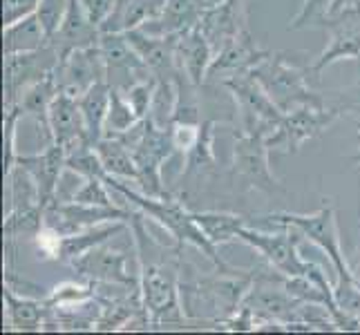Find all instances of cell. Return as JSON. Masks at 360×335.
<instances>
[{
    "mask_svg": "<svg viewBox=\"0 0 360 335\" xmlns=\"http://www.w3.org/2000/svg\"><path fill=\"white\" fill-rule=\"evenodd\" d=\"M130 230L136 246V270H139V291L146 313L150 315L153 329L191 324L181 304V266L184 246L166 248L146 228V215L134 210Z\"/></svg>",
    "mask_w": 360,
    "mask_h": 335,
    "instance_id": "obj_1",
    "label": "cell"
},
{
    "mask_svg": "<svg viewBox=\"0 0 360 335\" xmlns=\"http://www.w3.org/2000/svg\"><path fill=\"white\" fill-rule=\"evenodd\" d=\"M253 287V268L197 272L181 266V304L193 324L219 329L240 311Z\"/></svg>",
    "mask_w": 360,
    "mask_h": 335,
    "instance_id": "obj_2",
    "label": "cell"
},
{
    "mask_svg": "<svg viewBox=\"0 0 360 335\" xmlns=\"http://www.w3.org/2000/svg\"><path fill=\"white\" fill-rule=\"evenodd\" d=\"M105 183L112 190H117L134 210H139V213H143L148 219L157 221L177 244H181V246L188 244V246L197 248V251H202L219 270H233V266H229L224 259L217 255V246L206 237L200 226H197V221L193 219V210L186 208L181 197L172 195V197H166V199L148 197L146 192L130 188V185H126L121 179H117L112 175H108Z\"/></svg>",
    "mask_w": 360,
    "mask_h": 335,
    "instance_id": "obj_3",
    "label": "cell"
},
{
    "mask_svg": "<svg viewBox=\"0 0 360 335\" xmlns=\"http://www.w3.org/2000/svg\"><path fill=\"white\" fill-rule=\"evenodd\" d=\"M117 139H121L130 147V152L136 161V168H139V181H136L139 183V190L146 192L148 197H159V199L172 197V192L166 188L164 177H161L164 164L172 159V155H177L170 130L155 126L146 117L128 132L117 134Z\"/></svg>",
    "mask_w": 360,
    "mask_h": 335,
    "instance_id": "obj_4",
    "label": "cell"
},
{
    "mask_svg": "<svg viewBox=\"0 0 360 335\" xmlns=\"http://www.w3.org/2000/svg\"><path fill=\"white\" fill-rule=\"evenodd\" d=\"M284 52H269V56L259 65L251 70L253 77L262 83L282 112H291L302 105H320L327 103L322 92H316L309 83V67H297L287 58Z\"/></svg>",
    "mask_w": 360,
    "mask_h": 335,
    "instance_id": "obj_5",
    "label": "cell"
},
{
    "mask_svg": "<svg viewBox=\"0 0 360 335\" xmlns=\"http://www.w3.org/2000/svg\"><path fill=\"white\" fill-rule=\"evenodd\" d=\"M259 223L264 226H293L295 230L302 232V237H307L309 242H314L322 253H325L333 268L338 272V282H349L356 280V272L352 270V266L347 264L345 253L340 248V232H338V221H336V208L329 199H325V206H322L318 213L314 215H297V213H271L259 217Z\"/></svg>",
    "mask_w": 360,
    "mask_h": 335,
    "instance_id": "obj_6",
    "label": "cell"
},
{
    "mask_svg": "<svg viewBox=\"0 0 360 335\" xmlns=\"http://www.w3.org/2000/svg\"><path fill=\"white\" fill-rule=\"evenodd\" d=\"M219 85L233 96L235 107L240 112L242 132L248 134H271L276 126L282 121L284 112L273 103L269 92L262 88L251 72L233 74V77L221 79Z\"/></svg>",
    "mask_w": 360,
    "mask_h": 335,
    "instance_id": "obj_7",
    "label": "cell"
},
{
    "mask_svg": "<svg viewBox=\"0 0 360 335\" xmlns=\"http://www.w3.org/2000/svg\"><path fill=\"white\" fill-rule=\"evenodd\" d=\"M340 114L342 110L333 103L302 105L291 112H284L276 130L266 136V143L271 150H284L289 155H295L304 141L320 136Z\"/></svg>",
    "mask_w": 360,
    "mask_h": 335,
    "instance_id": "obj_8",
    "label": "cell"
},
{
    "mask_svg": "<svg viewBox=\"0 0 360 335\" xmlns=\"http://www.w3.org/2000/svg\"><path fill=\"white\" fill-rule=\"evenodd\" d=\"M271 147L266 143V134H248L235 132L233 143V166L231 172L235 179H240L246 188L276 195L282 192V183L276 179L269 166Z\"/></svg>",
    "mask_w": 360,
    "mask_h": 335,
    "instance_id": "obj_9",
    "label": "cell"
},
{
    "mask_svg": "<svg viewBox=\"0 0 360 335\" xmlns=\"http://www.w3.org/2000/svg\"><path fill=\"white\" fill-rule=\"evenodd\" d=\"M302 232L295 230L293 226H282L278 232H264L253 226H244L238 235V239L248 244L251 248L262 255V259L280 270L282 275H307L311 270L314 262H307L297 253V242H300Z\"/></svg>",
    "mask_w": 360,
    "mask_h": 335,
    "instance_id": "obj_10",
    "label": "cell"
},
{
    "mask_svg": "<svg viewBox=\"0 0 360 335\" xmlns=\"http://www.w3.org/2000/svg\"><path fill=\"white\" fill-rule=\"evenodd\" d=\"M112 242V239H110ZM110 242L94 246L70 264L81 280L94 284H121V287L139 289V270H128L130 253L126 246H112Z\"/></svg>",
    "mask_w": 360,
    "mask_h": 335,
    "instance_id": "obj_11",
    "label": "cell"
},
{
    "mask_svg": "<svg viewBox=\"0 0 360 335\" xmlns=\"http://www.w3.org/2000/svg\"><path fill=\"white\" fill-rule=\"evenodd\" d=\"M134 208H119V206H96V204H81L72 199H54L45 208V226L56 230L58 235H74L85 228L98 226L105 221H130Z\"/></svg>",
    "mask_w": 360,
    "mask_h": 335,
    "instance_id": "obj_12",
    "label": "cell"
},
{
    "mask_svg": "<svg viewBox=\"0 0 360 335\" xmlns=\"http://www.w3.org/2000/svg\"><path fill=\"white\" fill-rule=\"evenodd\" d=\"M58 60L60 56L52 43H47L41 49H34V52L5 54V105H16L20 94L30 85L39 83L56 70Z\"/></svg>",
    "mask_w": 360,
    "mask_h": 335,
    "instance_id": "obj_13",
    "label": "cell"
},
{
    "mask_svg": "<svg viewBox=\"0 0 360 335\" xmlns=\"http://www.w3.org/2000/svg\"><path fill=\"white\" fill-rule=\"evenodd\" d=\"M98 47H101V54L105 60V79L110 88L128 92L132 85L155 74L143 63V58L134 52V47L128 43L126 34L101 32Z\"/></svg>",
    "mask_w": 360,
    "mask_h": 335,
    "instance_id": "obj_14",
    "label": "cell"
},
{
    "mask_svg": "<svg viewBox=\"0 0 360 335\" xmlns=\"http://www.w3.org/2000/svg\"><path fill=\"white\" fill-rule=\"evenodd\" d=\"M54 77H56L60 92L77 96V98L88 92L94 83L108 81L101 47L94 45L85 49H74V52H70L68 56L58 60Z\"/></svg>",
    "mask_w": 360,
    "mask_h": 335,
    "instance_id": "obj_15",
    "label": "cell"
},
{
    "mask_svg": "<svg viewBox=\"0 0 360 335\" xmlns=\"http://www.w3.org/2000/svg\"><path fill=\"white\" fill-rule=\"evenodd\" d=\"M16 166H20L30 175L36 185L41 206H49L58 195V185L68 170V152L63 145L49 141L43 152L36 155H18Z\"/></svg>",
    "mask_w": 360,
    "mask_h": 335,
    "instance_id": "obj_16",
    "label": "cell"
},
{
    "mask_svg": "<svg viewBox=\"0 0 360 335\" xmlns=\"http://www.w3.org/2000/svg\"><path fill=\"white\" fill-rule=\"evenodd\" d=\"M47 121H49V141L63 145L65 152H72L74 147L90 143L77 96L58 92L52 105H49Z\"/></svg>",
    "mask_w": 360,
    "mask_h": 335,
    "instance_id": "obj_17",
    "label": "cell"
},
{
    "mask_svg": "<svg viewBox=\"0 0 360 335\" xmlns=\"http://www.w3.org/2000/svg\"><path fill=\"white\" fill-rule=\"evenodd\" d=\"M98 41H101V27L90 18L81 0H70L63 22H60L58 32L49 39L58 56L63 58L70 52H74V49L94 47L98 45Z\"/></svg>",
    "mask_w": 360,
    "mask_h": 335,
    "instance_id": "obj_18",
    "label": "cell"
},
{
    "mask_svg": "<svg viewBox=\"0 0 360 335\" xmlns=\"http://www.w3.org/2000/svg\"><path fill=\"white\" fill-rule=\"evenodd\" d=\"M266 56H269V52L255 43L253 34L246 27L240 34H235L233 39L215 54V60H213V65H210L208 77H217L219 74V77L226 79V77H233V74H246L255 65L262 63Z\"/></svg>",
    "mask_w": 360,
    "mask_h": 335,
    "instance_id": "obj_19",
    "label": "cell"
},
{
    "mask_svg": "<svg viewBox=\"0 0 360 335\" xmlns=\"http://www.w3.org/2000/svg\"><path fill=\"white\" fill-rule=\"evenodd\" d=\"M128 43L134 47V52L143 58V63L159 77L179 72L177 63V36H161L150 34L143 27L126 32Z\"/></svg>",
    "mask_w": 360,
    "mask_h": 335,
    "instance_id": "obj_20",
    "label": "cell"
},
{
    "mask_svg": "<svg viewBox=\"0 0 360 335\" xmlns=\"http://www.w3.org/2000/svg\"><path fill=\"white\" fill-rule=\"evenodd\" d=\"M215 60V47L210 45L200 25L184 34H177V63L193 85L202 88Z\"/></svg>",
    "mask_w": 360,
    "mask_h": 335,
    "instance_id": "obj_21",
    "label": "cell"
},
{
    "mask_svg": "<svg viewBox=\"0 0 360 335\" xmlns=\"http://www.w3.org/2000/svg\"><path fill=\"white\" fill-rule=\"evenodd\" d=\"M246 27V7L242 5V0H221V3L208 7L200 22V29L215 47V54L235 34H240Z\"/></svg>",
    "mask_w": 360,
    "mask_h": 335,
    "instance_id": "obj_22",
    "label": "cell"
},
{
    "mask_svg": "<svg viewBox=\"0 0 360 335\" xmlns=\"http://www.w3.org/2000/svg\"><path fill=\"white\" fill-rule=\"evenodd\" d=\"M206 9L208 5L204 0H166L161 14L155 20L143 25V29L161 36H177L197 27L202 22Z\"/></svg>",
    "mask_w": 360,
    "mask_h": 335,
    "instance_id": "obj_23",
    "label": "cell"
},
{
    "mask_svg": "<svg viewBox=\"0 0 360 335\" xmlns=\"http://www.w3.org/2000/svg\"><path fill=\"white\" fill-rule=\"evenodd\" d=\"M166 0H115L112 9L101 22V32L126 34L132 29H139L150 20H155Z\"/></svg>",
    "mask_w": 360,
    "mask_h": 335,
    "instance_id": "obj_24",
    "label": "cell"
},
{
    "mask_svg": "<svg viewBox=\"0 0 360 335\" xmlns=\"http://www.w3.org/2000/svg\"><path fill=\"white\" fill-rule=\"evenodd\" d=\"M130 228V221H105L98 223V226L85 228L81 232L68 235V237H60V251H58V262L63 264H72L74 259H79L81 255H85L88 251H92L94 246L105 244L110 239H115L117 235L126 232Z\"/></svg>",
    "mask_w": 360,
    "mask_h": 335,
    "instance_id": "obj_25",
    "label": "cell"
},
{
    "mask_svg": "<svg viewBox=\"0 0 360 335\" xmlns=\"http://www.w3.org/2000/svg\"><path fill=\"white\" fill-rule=\"evenodd\" d=\"M215 128H217L215 119L202 121L197 141L193 143L191 150L184 155L186 161H184V170H181V181H191V179L200 181L210 175H217V159L213 152Z\"/></svg>",
    "mask_w": 360,
    "mask_h": 335,
    "instance_id": "obj_26",
    "label": "cell"
},
{
    "mask_svg": "<svg viewBox=\"0 0 360 335\" xmlns=\"http://www.w3.org/2000/svg\"><path fill=\"white\" fill-rule=\"evenodd\" d=\"M5 311L9 327L16 331H43L49 315L47 300H32V297H20L14 289L5 287Z\"/></svg>",
    "mask_w": 360,
    "mask_h": 335,
    "instance_id": "obj_27",
    "label": "cell"
},
{
    "mask_svg": "<svg viewBox=\"0 0 360 335\" xmlns=\"http://www.w3.org/2000/svg\"><path fill=\"white\" fill-rule=\"evenodd\" d=\"M79 107L88 130V139L94 145L105 136V121L110 112V85L108 81H98L92 88L79 96Z\"/></svg>",
    "mask_w": 360,
    "mask_h": 335,
    "instance_id": "obj_28",
    "label": "cell"
},
{
    "mask_svg": "<svg viewBox=\"0 0 360 335\" xmlns=\"http://www.w3.org/2000/svg\"><path fill=\"white\" fill-rule=\"evenodd\" d=\"M58 83H56V77L54 72L47 74L45 79H41L39 83L30 85L27 90H25L18 98V107L22 112V117H30L36 121V126L43 128L45 134L49 136V121H47V114H49V105L56 98L58 94Z\"/></svg>",
    "mask_w": 360,
    "mask_h": 335,
    "instance_id": "obj_29",
    "label": "cell"
},
{
    "mask_svg": "<svg viewBox=\"0 0 360 335\" xmlns=\"http://www.w3.org/2000/svg\"><path fill=\"white\" fill-rule=\"evenodd\" d=\"M49 43L43 25L36 16V11L30 16L16 20L14 25L3 27V47L5 54H16V52H34Z\"/></svg>",
    "mask_w": 360,
    "mask_h": 335,
    "instance_id": "obj_30",
    "label": "cell"
},
{
    "mask_svg": "<svg viewBox=\"0 0 360 335\" xmlns=\"http://www.w3.org/2000/svg\"><path fill=\"white\" fill-rule=\"evenodd\" d=\"M193 219L215 246L238 239L240 230L248 226L246 217L235 213H219V210H193Z\"/></svg>",
    "mask_w": 360,
    "mask_h": 335,
    "instance_id": "obj_31",
    "label": "cell"
},
{
    "mask_svg": "<svg viewBox=\"0 0 360 335\" xmlns=\"http://www.w3.org/2000/svg\"><path fill=\"white\" fill-rule=\"evenodd\" d=\"M94 147L103 161L108 175H112L117 179L134 181V183L139 181V168H136V161L130 152V147L121 139H117V136H103L101 141L94 143Z\"/></svg>",
    "mask_w": 360,
    "mask_h": 335,
    "instance_id": "obj_32",
    "label": "cell"
},
{
    "mask_svg": "<svg viewBox=\"0 0 360 335\" xmlns=\"http://www.w3.org/2000/svg\"><path fill=\"white\" fill-rule=\"evenodd\" d=\"M177 72L175 74H166V77H159L157 74V88L153 96V105H150V119L155 126L168 130L172 117H175V107H177Z\"/></svg>",
    "mask_w": 360,
    "mask_h": 335,
    "instance_id": "obj_33",
    "label": "cell"
},
{
    "mask_svg": "<svg viewBox=\"0 0 360 335\" xmlns=\"http://www.w3.org/2000/svg\"><path fill=\"white\" fill-rule=\"evenodd\" d=\"M139 121H141V117L136 114L130 98L121 90L110 88V112H108V121H105V136H117V134L128 132Z\"/></svg>",
    "mask_w": 360,
    "mask_h": 335,
    "instance_id": "obj_34",
    "label": "cell"
},
{
    "mask_svg": "<svg viewBox=\"0 0 360 335\" xmlns=\"http://www.w3.org/2000/svg\"><path fill=\"white\" fill-rule=\"evenodd\" d=\"M68 172L81 179H108V170L92 143H85L68 152Z\"/></svg>",
    "mask_w": 360,
    "mask_h": 335,
    "instance_id": "obj_35",
    "label": "cell"
},
{
    "mask_svg": "<svg viewBox=\"0 0 360 335\" xmlns=\"http://www.w3.org/2000/svg\"><path fill=\"white\" fill-rule=\"evenodd\" d=\"M96 293H94V284L88 280H81V282H63L49 293L45 300L49 306H70V304H79L85 300H92Z\"/></svg>",
    "mask_w": 360,
    "mask_h": 335,
    "instance_id": "obj_36",
    "label": "cell"
},
{
    "mask_svg": "<svg viewBox=\"0 0 360 335\" xmlns=\"http://www.w3.org/2000/svg\"><path fill=\"white\" fill-rule=\"evenodd\" d=\"M22 112L18 105H5V117H3V128H5V177L11 175V170L16 168V126Z\"/></svg>",
    "mask_w": 360,
    "mask_h": 335,
    "instance_id": "obj_37",
    "label": "cell"
},
{
    "mask_svg": "<svg viewBox=\"0 0 360 335\" xmlns=\"http://www.w3.org/2000/svg\"><path fill=\"white\" fill-rule=\"evenodd\" d=\"M331 7L333 0H302L300 11L289 22V29H302L309 27V25H325Z\"/></svg>",
    "mask_w": 360,
    "mask_h": 335,
    "instance_id": "obj_38",
    "label": "cell"
},
{
    "mask_svg": "<svg viewBox=\"0 0 360 335\" xmlns=\"http://www.w3.org/2000/svg\"><path fill=\"white\" fill-rule=\"evenodd\" d=\"M68 7H70V0H41L39 9H36V16H39L47 39H52L58 32L60 22H63L68 14Z\"/></svg>",
    "mask_w": 360,
    "mask_h": 335,
    "instance_id": "obj_39",
    "label": "cell"
},
{
    "mask_svg": "<svg viewBox=\"0 0 360 335\" xmlns=\"http://www.w3.org/2000/svg\"><path fill=\"white\" fill-rule=\"evenodd\" d=\"M155 88H157V74H153V77H148V79L139 81L136 85H132L128 92H123V94L130 98L132 107L136 110V114H139L141 119H146L148 114H150Z\"/></svg>",
    "mask_w": 360,
    "mask_h": 335,
    "instance_id": "obj_40",
    "label": "cell"
},
{
    "mask_svg": "<svg viewBox=\"0 0 360 335\" xmlns=\"http://www.w3.org/2000/svg\"><path fill=\"white\" fill-rule=\"evenodd\" d=\"M41 0H3V27L14 25L16 20L34 14Z\"/></svg>",
    "mask_w": 360,
    "mask_h": 335,
    "instance_id": "obj_41",
    "label": "cell"
},
{
    "mask_svg": "<svg viewBox=\"0 0 360 335\" xmlns=\"http://www.w3.org/2000/svg\"><path fill=\"white\" fill-rule=\"evenodd\" d=\"M81 3H83L85 11L90 14V18L98 25V27H101V22L108 16V11L112 9L115 0H81Z\"/></svg>",
    "mask_w": 360,
    "mask_h": 335,
    "instance_id": "obj_42",
    "label": "cell"
},
{
    "mask_svg": "<svg viewBox=\"0 0 360 335\" xmlns=\"http://www.w3.org/2000/svg\"><path fill=\"white\" fill-rule=\"evenodd\" d=\"M356 7H360V0H333V7L329 11V16H338V14H342V11L356 9Z\"/></svg>",
    "mask_w": 360,
    "mask_h": 335,
    "instance_id": "obj_43",
    "label": "cell"
},
{
    "mask_svg": "<svg viewBox=\"0 0 360 335\" xmlns=\"http://www.w3.org/2000/svg\"><path fill=\"white\" fill-rule=\"evenodd\" d=\"M356 128H358V132H360V119H356ZM354 161H358V164H360V150L354 155Z\"/></svg>",
    "mask_w": 360,
    "mask_h": 335,
    "instance_id": "obj_44",
    "label": "cell"
},
{
    "mask_svg": "<svg viewBox=\"0 0 360 335\" xmlns=\"http://www.w3.org/2000/svg\"><path fill=\"white\" fill-rule=\"evenodd\" d=\"M204 3H206L208 7H213V5H217V3H221V0H204Z\"/></svg>",
    "mask_w": 360,
    "mask_h": 335,
    "instance_id": "obj_45",
    "label": "cell"
}]
</instances>
